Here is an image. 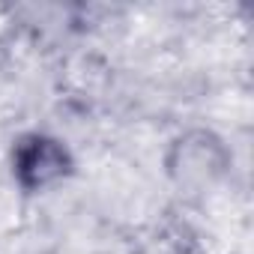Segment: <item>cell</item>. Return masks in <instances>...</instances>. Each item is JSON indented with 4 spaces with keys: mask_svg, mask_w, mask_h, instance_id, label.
Segmentation results:
<instances>
[{
    "mask_svg": "<svg viewBox=\"0 0 254 254\" xmlns=\"http://www.w3.org/2000/svg\"><path fill=\"white\" fill-rule=\"evenodd\" d=\"M233 168V153L227 141L203 126L180 132L165 150V174L171 186L183 194L212 191Z\"/></svg>",
    "mask_w": 254,
    "mask_h": 254,
    "instance_id": "obj_1",
    "label": "cell"
},
{
    "mask_svg": "<svg viewBox=\"0 0 254 254\" xmlns=\"http://www.w3.org/2000/svg\"><path fill=\"white\" fill-rule=\"evenodd\" d=\"M75 153L72 147L51 132H21L9 150V174L12 183L24 194H45L66 180L75 177Z\"/></svg>",
    "mask_w": 254,
    "mask_h": 254,
    "instance_id": "obj_2",
    "label": "cell"
}]
</instances>
